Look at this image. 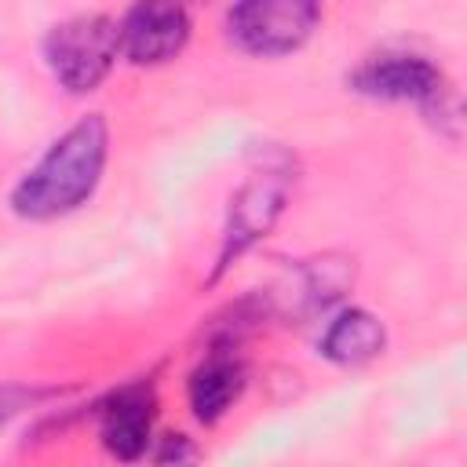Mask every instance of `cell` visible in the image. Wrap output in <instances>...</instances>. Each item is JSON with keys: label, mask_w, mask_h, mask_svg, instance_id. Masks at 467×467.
I'll use <instances>...</instances> for the list:
<instances>
[{"label": "cell", "mask_w": 467, "mask_h": 467, "mask_svg": "<svg viewBox=\"0 0 467 467\" xmlns=\"http://www.w3.org/2000/svg\"><path fill=\"white\" fill-rule=\"evenodd\" d=\"M106 157H109V128H106V120L99 113L80 117L15 182L11 212L22 215V219H33V223L77 212L99 190L102 171H106Z\"/></svg>", "instance_id": "1"}, {"label": "cell", "mask_w": 467, "mask_h": 467, "mask_svg": "<svg viewBox=\"0 0 467 467\" xmlns=\"http://www.w3.org/2000/svg\"><path fill=\"white\" fill-rule=\"evenodd\" d=\"M321 22V0H234L226 15L230 40L259 58L299 51Z\"/></svg>", "instance_id": "3"}, {"label": "cell", "mask_w": 467, "mask_h": 467, "mask_svg": "<svg viewBox=\"0 0 467 467\" xmlns=\"http://www.w3.org/2000/svg\"><path fill=\"white\" fill-rule=\"evenodd\" d=\"M241 390H244V365L226 343L208 350V358L190 372V387H186L190 409L201 423H219L234 409Z\"/></svg>", "instance_id": "8"}, {"label": "cell", "mask_w": 467, "mask_h": 467, "mask_svg": "<svg viewBox=\"0 0 467 467\" xmlns=\"http://www.w3.org/2000/svg\"><path fill=\"white\" fill-rule=\"evenodd\" d=\"M44 58L51 77L73 91H95L120 58V33L117 22L106 15H77L58 22L44 40Z\"/></svg>", "instance_id": "2"}, {"label": "cell", "mask_w": 467, "mask_h": 467, "mask_svg": "<svg viewBox=\"0 0 467 467\" xmlns=\"http://www.w3.org/2000/svg\"><path fill=\"white\" fill-rule=\"evenodd\" d=\"M285 197H288V186L274 171L255 175L252 182H244L237 190V197L230 201V219H226V230H223V248H219L215 274H223L237 255H244L259 237H266V230L285 212Z\"/></svg>", "instance_id": "6"}, {"label": "cell", "mask_w": 467, "mask_h": 467, "mask_svg": "<svg viewBox=\"0 0 467 467\" xmlns=\"http://www.w3.org/2000/svg\"><path fill=\"white\" fill-rule=\"evenodd\" d=\"M193 456H197V449H193V445H190V438H182V434H168V438H164V445L153 452V460H157V463H171V460H175V463H182V460H193Z\"/></svg>", "instance_id": "10"}, {"label": "cell", "mask_w": 467, "mask_h": 467, "mask_svg": "<svg viewBox=\"0 0 467 467\" xmlns=\"http://www.w3.org/2000/svg\"><path fill=\"white\" fill-rule=\"evenodd\" d=\"M22 401H26V394L22 390H11V387H4L0 390V423H7L18 409H22Z\"/></svg>", "instance_id": "11"}, {"label": "cell", "mask_w": 467, "mask_h": 467, "mask_svg": "<svg viewBox=\"0 0 467 467\" xmlns=\"http://www.w3.org/2000/svg\"><path fill=\"white\" fill-rule=\"evenodd\" d=\"M153 412H157V398H153V387L146 383L120 387L109 401H102L99 438L106 452L117 460H139L153 434Z\"/></svg>", "instance_id": "7"}, {"label": "cell", "mask_w": 467, "mask_h": 467, "mask_svg": "<svg viewBox=\"0 0 467 467\" xmlns=\"http://www.w3.org/2000/svg\"><path fill=\"white\" fill-rule=\"evenodd\" d=\"M120 55L135 66H161L190 40V11L182 0H135L117 22Z\"/></svg>", "instance_id": "5"}, {"label": "cell", "mask_w": 467, "mask_h": 467, "mask_svg": "<svg viewBox=\"0 0 467 467\" xmlns=\"http://www.w3.org/2000/svg\"><path fill=\"white\" fill-rule=\"evenodd\" d=\"M358 95L368 99H383V102H412L423 109H441L449 88L445 77L434 62H427L423 55H379L361 62L350 80H347Z\"/></svg>", "instance_id": "4"}, {"label": "cell", "mask_w": 467, "mask_h": 467, "mask_svg": "<svg viewBox=\"0 0 467 467\" xmlns=\"http://www.w3.org/2000/svg\"><path fill=\"white\" fill-rule=\"evenodd\" d=\"M383 347H387V332H383L379 317L361 310V306L339 310L321 332V354L343 368H358V365L376 361L383 354Z\"/></svg>", "instance_id": "9"}]
</instances>
